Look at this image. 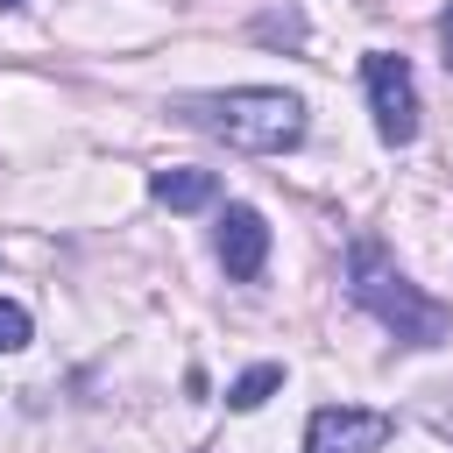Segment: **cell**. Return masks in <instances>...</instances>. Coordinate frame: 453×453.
Instances as JSON below:
<instances>
[{
	"instance_id": "obj_2",
	"label": "cell",
	"mask_w": 453,
	"mask_h": 453,
	"mask_svg": "<svg viewBox=\"0 0 453 453\" xmlns=\"http://www.w3.org/2000/svg\"><path fill=\"white\" fill-rule=\"evenodd\" d=\"M347 290H354V304L382 326V333H396L403 347H439L446 340V304L439 297H425L389 255H382V241H354L347 248Z\"/></svg>"
},
{
	"instance_id": "obj_9",
	"label": "cell",
	"mask_w": 453,
	"mask_h": 453,
	"mask_svg": "<svg viewBox=\"0 0 453 453\" xmlns=\"http://www.w3.org/2000/svg\"><path fill=\"white\" fill-rule=\"evenodd\" d=\"M439 42H446V71H453V0H446V14H439Z\"/></svg>"
},
{
	"instance_id": "obj_5",
	"label": "cell",
	"mask_w": 453,
	"mask_h": 453,
	"mask_svg": "<svg viewBox=\"0 0 453 453\" xmlns=\"http://www.w3.org/2000/svg\"><path fill=\"white\" fill-rule=\"evenodd\" d=\"M212 248H219V269H226L234 283H255V276H262V262H269V219H262L255 205H226V212H219V234H212Z\"/></svg>"
},
{
	"instance_id": "obj_4",
	"label": "cell",
	"mask_w": 453,
	"mask_h": 453,
	"mask_svg": "<svg viewBox=\"0 0 453 453\" xmlns=\"http://www.w3.org/2000/svg\"><path fill=\"white\" fill-rule=\"evenodd\" d=\"M382 446H389V418L361 403H326L304 425V453H382Z\"/></svg>"
},
{
	"instance_id": "obj_10",
	"label": "cell",
	"mask_w": 453,
	"mask_h": 453,
	"mask_svg": "<svg viewBox=\"0 0 453 453\" xmlns=\"http://www.w3.org/2000/svg\"><path fill=\"white\" fill-rule=\"evenodd\" d=\"M7 7H21V0H0V14H7Z\"/></svg>"
},
{
	"instance_id": "obj_7",
	"label": "cell",
	"mask_w": 453,
	"mask_h": 453,
	"mask_svg": "<svg viewBox=\"0 0 453 453\" xmlns=\"http://www.w3.org/2000/svg\"><path fill=\"white\" fill-rule=\"evenodd\" d=\"M276 389H283V368H276V361H262V368H248V375L226 389V411H255V403H269Z\"/></svg>"
},
{
	"instance_id": "obj_6",
	"label": "cell",
	"mask_w": 453,
	"mask_h": 453,
	"mask_svg": "<svg viewBox=\"0 0 453 453\" xmlns=\"http://www.w3.org/2000/svg\"><path fill=\"white\" fill-rule=\"evenodd\" d=\"M149 198L170 205V212H198V205L219 198V177H212V170H191V163H170V170L149 177Z\"/></svg>"
},
{
	"instance_id": "obj_1",
	"label": "cell",
	"mask_w": 453,
	"mask_h": 453,
	"mask_svg": "<svg viewBox=\"0 0 453 453\" xmlns=\"http://www.w3.org/2000/svg\"><path fill=\"white\" fill-rule=\"evenodd\" d=\"M177 113L205 134H219L226 149H248V156H283L304 142V99L297 92H276V85H241V92H191L177 99Z\"/></svg>"
},
{
	"instance_id": "obj_8",
	"label": "cell",
	"mask_w": 453,
	"mask_h": 453,
	"mask_svg": "<svg viewBox=\"0 0 453 453\" xmlns=\"http://www.w3.org/2000/svg\"><path fill=\"white\" fill-rule=\"evenodd\" d=\"M14 347H28V311L14 297H0V354H14Z\"/></svg>"
},
{
	"instance_id": "obj_3",
	"label": "cell",
	"mask_w": 453,
	"mask_h": 453,
	"mask_svg": "<svg viewBox=\"0 0 453 453\" xmlns=\"http://www.w3.org/2000/svg\"><path fill=\"white\" fill-rule=\"evenodd\" d=\"M361 78H368L375 134H382L389 149H403V142L418 134V78H411V64L389 57V50H368V57H361Z\"/></svg>"
}]
</instances>
